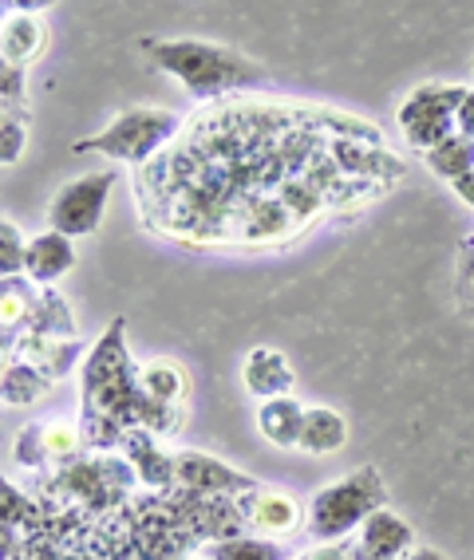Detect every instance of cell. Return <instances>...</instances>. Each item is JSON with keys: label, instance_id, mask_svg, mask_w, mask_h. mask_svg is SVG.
I'll return each mask as SVG.
<instances>
[{"label": "cell", "instance_id": "cell-1", "mask_svg": "<svg viewBox=\"0 0 474 560\" xmlns=\"http://www.w3.org/2000/svg\"><path fill=\"white\" fill-rule=\"evenodd\" d=\"M139 48L147 51V60L159 71L174 75L178 83H186L190 95L198 100H213V95H226L233 88H253V83H269V71L257 60L242 56V51L226 48V44H206V40H159V36H147L139 40Z\"/></svg>", "mask_w": 474, "mask_h": 560}, {"label": "cell", "instance_id": "cell-2", "mask_svg": "<svg viewBox=\"0 0 474 560\" xmlns=\"http://www.w3.org/2000/svg\"><path fill=\"white\" fill-rule=\"evenodd\" d=\"M384 501L388 486L380 478V470L375 466H360L348 478L316 490V498L309 501V533L316 540H324V545H333V540L360 529L375 510H384Z\"/></svg>", "mask_w": 474, "mask_h": 560}, {"label": "cell", "instance_id": "cell-3", "mask_svg": "<svg viewBox=\"0 0 474 560\" xmlns=\"http://www.w3.org/2000/svg\"><path fill=\"white\" fill-rule=\"evenodd\" d=\"M178 130L174 110L162 107H131L123 110L112 127H103L91 139H76V154H107L115 162H147L162 142Z\"/></svg>", "mask_w": 474, "mask_h": 560}, {"label": "cell", "instance_id": "cell-4", "mask_svg": "<svg viewBox=\"0 0 474 560\" xmlns=\"http://www.w3.org/2000/svg\"><path fill=\"white\" fill-rule=\"evenodd\" d=\"M463 83H419V88L407 95L404 103H400V127H404L407 142H412L415 151L431 154L435 147H443L451 135H459L454 130V115H459V107H463L466 100Z\"/></svg>", "mask_w": 474, "mask_h": 560}, {"label": "cell", "instance_id": "cell-5", "mask_svg": "<svg viewBox=\"0 0 474 560\" xmlns=\"http://www.w3.org/2000/svg\"><path fill=\"white\" fill-rule=\"evenodd\" d=\"M112 190H115V174L107 171L83 174V178L60 186L48 206V230L63 233V237H88V233H95Z\"/></svg>", "mask_w": 474, "mask_h": 560}, {"label": "cell", "instance_id": "cell-6", "mask_svg": "<svg viewBox=\"0 0 474 560\" xmlns=\"http://www.w3.org/2000/svg\"><path fill=\"white\" fill-rule=\"evenodd\" d=\"M174 481H182L194 493H233V490H257L250 474L233 470L222 458H210L203 451L174 454Z\"/></svg>", "mask_w": 474, "mask_h": 560}, {"label": "cell", "instance_id": "cell-7", "mask_svg": "<svg viewBox=\"0 0 474 560\" xmlns=\"http://www.w3.org/2000/svg\"><path fill=\"white\" fill-rule=\"evenodd\" d=\"M242 383L250 395H257L262 402L269 399H285L289 390H293L297 375H293V363H289V355L277 348H250V355H245L242 363Z\"/></svg>", "mask_w": 474, "mask_h": 560}, {"label": "cell", "instance_id": "cell-8", "mask_svg": "<svg viewBox=\"0 0 474 560\" xmlns=\"http://www.w3.org/2000/svg\"><path fill=\"white\" fill-rule=\"evenodd\" d=\"M415 545V533L400 513L392 510H375L372 517L363 521L360 545H356V557L360 560H395L404 557Z\"/></svg>", "mask_w": 474, "mask_h": 560}, {"label": "cell", "instance_id": "cell-9", "mask_svg": "<svg viewBox=\"0 0 474 560\" xmlns=\"http://www.w3.org/2000/svg\"><path fill=\"white\" fill-rule=\"evenodd\" d=\"M71 265H76V245H71V237H63V233L44 230L28 241L24 272H28L32 280H41V284H56L63 272H71Z\"/></svg>", "mask_w": 474, "mask_h": 560}, {"label": "cell", "instance_id": "cell-10", "mask_svg": "<svg viewBox=\"0 0 474 560\" xmlns=\"http://www.w3.org/2000/svg\"><path fill=\"white\" fill-rule=\"evenodd\" d=\"M245 517H250L253 529L269 533V537H285V533L297 529L301 510H297V501L285 490H265V486H257V490L245 498Z\"/></svg>", "mask_w": 474, "mask_h": 560}, {"label": "cell", "instance_id": "cell-11", "mask_svg": "<svg viewBox=\"0 0 474 560\" xmlns=\"http://www.w3.org/2000/svg\"><path fill=\"white\" fill-rule=\"evenodd\" d=\"M301 427H304V407L285 395V399H269L257 407V431L265 442L281 446V451H297L301 446Z\"/></svg>", "mask_w": 474, "mask_h": 560}, {"label": "cell", "instance_id": "cell-12", "mask_svg": "<svg viewBox=\"0 0 474 560\" xmlns=\"http://www.w3.org/2000/svg\"><path fill=\"white\" fill-rule=\"evenodd\" d=\"M348 446V419L333 407H304L301 446L304 454H340Z\"/></svg>", "mask_w": 474, "mask_h": 560}, {"label": "cell", "instance_id": "cell-13", "mask_svg": "<svg viewBox=\"0 0 474 560\" xmlns=\"http://www.w3.org/2000/svg\"><path fill=\"white\" fill-rule=\"evenodd\" d=\"M44 48V24L28 12H16L4 21V63L24 68V63Z\"/></svg>", "mask_w": 474, "mask_h": 560}, {"label": "cell", "instance_id": "cell-14", "mask_svg": "<svg viewBox=\"0 0 474 560\" xmlns=\"http://www.w3.org/2000/svg\"><path fill=\"white\" fill-rule=\"evenodd\" d=\"M424 159H427V166L439 174V178L454 186V182L466 178V174L474 171V142L463 139V135H451L443 147H435V151L424 154Z\"/></svg>", "mask_w": 474, "mask_h": 560}, {"label": "cell", "instance_id": "cell-15", "mask_svg": "<svg viewBox=\"0 0 474 560\" xmlns=\"http://www.w3.org/2000/svg\"><path fill=\"white\" fill-rule=\"evenodd\" d=\"M210 560H289V552L269 537H230L210 545Z\"/></svg>", "mask_w": 474, "mask_h": 560}, {"label": "cell", "instance_id": "cell-16", "mask_svg": "<svg viewBox=\"0 0 474 560\" xmlns=\"http://www.w3.org/2000/svg\"><path fill=\"white\" fill-rule=\"evenodd\" d=\"M142 390H147L154 402H174L186 395V375H182L178 363H166V360L147 363V368H142Z\"/></svg>", "mask_w": 474, "mask_h": 560}, {"label": "cell", "instance_id": "cell-17", "mask_svg": "<svg viewBox=\"0 0 474 560\" xmlns=\"http://www.w3.org/2000/svg\"><path fill=\"white\" fill-rule=\"evenodd\" d=\"M44 390H48V375H41L36 368L16 363V368L4 371V399L9 402H36Z\"/></svg>", "mask_w": 474, "mask_h": 560}, {"label": "cell", "instance_id": "cell-18", "mask_svg": "<svg viewBox=\"0 0 474 560\" xmlns=\"http://www.w3.org/2000/svg\"><path fill=\"white\" fill-rule=\"evenodd\" d=\"M0 272H4V280H12L16 272L24 269V257H28V241L21 237V230L12 225V221H4L0 225Z\"/></svg>", "mask_w": 474, "mask_h": 560}, {"label": "cell", "instance_id": "cell-19", "mask_svg": "<svg viewBox=\"0 0 474 560\" xmlns=\"http://www.w3.org/2000/svg\"><path fill=\"white\" fill-rule=\"evenodd\" d=\"M135 462H139V474L147 486H166L174 481V458H162V454L151 451V442L135 446Z\"/></svg>", "mask_w": 474, "mask_h": 560}, {"label": "cell", "instance_id": "cell-20", "mask_svg": "<svg viewBox=\"0 0 474 560\" xmlns=\"http://www.w3.org/2000/svg\"><path fill=\"white\" fill-rule=\"evenodd\" d=\"M0 135H4V151H0V159H4V166H12V162L21 159L24 151V127L12 115H4V122H0Z\"/></svg>", "mask_w": 474, "mask_h": 560}, {"label": "cell", "instance_id": "cell-21", "mask_svg": "<svg viewBox=\"0 0 474 560\" xmlns=\"http://www.w3.org/2000/svg\"><path fill=\"white\" fill-rule=\"evenodd\" d=\"M454 130H459L463 139H471V142H474V88L466 91L463 107H459V115H454Z\"/></svg>", "mask_w": 474, "mask_h": 560}, {"label": "cell", "instance_id": "cell-22", "mask_svg": "<svg viewBox=\"0 0 474 560\" xmlns=\"http://www.w3.org/2000/svg\"><path fill=\"white\" fill-rule=\"evenodd\" d=\"M451 190H454V194H459V198H463V201H466V206H471V210H474V171H471V174H466V178H459V182H454Z\"/></svg>", "mask_w": 474, "mask_h": 560}, {"label": "cell", "instance_id": "cell-23", "mask_svg": "<svg viewBox=\"0 0 474 560\" xmlns=\"http://www.w3.org/2000/svg\"><path fill=\"white\" fill-rule=\"evenodd\" d=\"M309 560H348V557H344V545H324V549H316Z\"/></svg>", "mask_w": 474, "mask_h": 560}, {"label": "cell", "instance_id": "cell-24", "mask_svg": "<svg viewBox=\"0 0 474 560\" xmlns=\"http://www.w3.org/2000/svg\"><path fill=\"white\" fill-rule=\"evenodd\" d=\"M407 560H447V557L439 549H412V557Z\"/></svg>", "mask_w": 474, "mask_h": 560}, {"label": "cell", "instance_id": "cell-25", "mask_svg": "<svg viewBox=\"0 0 474 560\" xmlns=\"http://www.w3.org/2000/svg\"><path fill=\"white\" fill-rule=\"evenodd\" d=\"M466 272H471V289H474V249L466 253Z\"/></svg>", "mask_w": 474, "mask_h": 560}, {"label": "cell", "instance_id": "cell-26", "mask_svg": "<svg viewBox=\"0 0 474 560\" xmlns=\"http://www.w3.org/2000/svg\"><path fill=\"white\" fill-rule=\"evenodd\" d=\"M471 71H474V63H471Z\"/></svg>", "mask_w": 474, "mask_h": 560}]
</instances>
